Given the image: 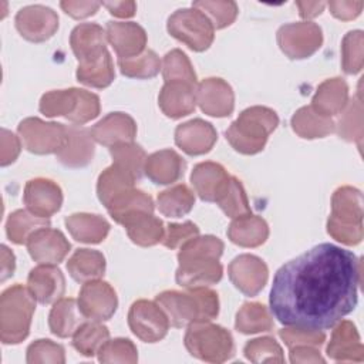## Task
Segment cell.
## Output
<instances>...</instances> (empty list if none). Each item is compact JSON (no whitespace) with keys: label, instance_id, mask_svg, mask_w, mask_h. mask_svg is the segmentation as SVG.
Instances as JSON below:
<instances>
[{"label":"cell","instance_id":"obj_1","mask_svg":"<svg viewBox=\"0 0 364 364\" xmlns=\"http://www.w3.org/2000/svg\"><path fill=\"white\" fill-rule=\"evenodd\" d=\"M361 262L347 249L320 243L284 263L270 289V311L289 327L328 330L358 300Z\"/></svg>","mask_w":364,"mask_h":364},{"label":"cell","instance_id":"obj_2","mask_svg":"<svg viewBox=\"0 0 364 364\" xmlns=\"http://www.w3.org/2000/svg\"><path fill=\"white\" fill-rule=\"evenodd\" d=\"M223 247V242L212 235L195 236L183 243L178 253L176 283L185 289L218 283L223 274V267L219 263Z\"/></svg>","mask_w":364,"mask_h":364},{"label":"cell","instance_id":"obj_3","mask_svg":"<svg viewBox=\"0 0 364 364\" xmlns=\"http://www.w3.org/2000/svg\"><path fill=\"white\" fill-rule=\"evenodd\" d=\"M173 327H188L192 323L210 321L219 313L216 291L208 287H189L185 291L166 290L155 297Z\"/></svg>","mask_w":364,"mask_h":364},{"label":"cell","instance_id":"obj_4","mask_svg":"<svg viewBox=\"0 0 364 364\" xmlns=\"http://www.w3.org/2000/svg\"><path fill=\"white\" fill-rule=\"evenodd\" d=\"M279 125L277 114L267 107H250L240 112L226 129V139L232 148L245 155L260 152L269 135Z\"/></svg>","mask_w":364,"mask_h":364},{"label":"cell","instance_id":"obj_5","mask_svg":"<svg viewBox=\"0 0 364 364\" xmlns=\"http://www.w3.org/2000/svg\"><path fill=\"white\" fill-rule=\"evenodd\" d=\"M327 232L333 239L348 246L363 240V195L358 189L341 186L333 193Z\"/></svg>","mask_w":364,"mask_h":364},{"label":"cell","instance_id":"obj_6","mask_svg":"<svg viewBox=\"0 0 364 364\" xmlns=\"http://www.w3.org/2000/svg\"><path fill=\"white\" fill-rule=\"evenodd\" d=\"M36 299L21 284H14L0 297V333L4 344H18L30 331Z\"/></svg>","mask_w":364,"mask_h":364},{"label":"cell","instance_id":"obj_7","mask_svg":"<svg viewBox=\"0 0 364 364\" xmlns=\"http://www.w3.org/2000/svg\"><path fill=\"white\" fill-rule=\"evenodd\" d=\"M40 111L46 117H64L75 125H82L98 117L100 98L81 88L54 90L41 97Z\"/></svg>","mask_w":364,"mask_h":364},{"label":"cell","instance_id":"obj_8","mask_svg":"<svg viewBox=\"0 0 364 364\" xmlns=\"http://www.w3.org/2000/svg\"><path fill=\"white\" fill-rule=\"evenodd\" d=\"M183 343L191 355L208 363L228 361L235 353L232 334L209 321L189 324Z\"/></svg>","mask_w":364,"mask_h":364},{"label":"cell","instance_id":"obj_9","mask_svg":"<svg viewBox=\"0 0 364 364\" xmlns=\"http://www.w3.org/2000/svg\"><path fill=\"white\" fill-rule=\"evenodd\" d=\"M166 28L172 37L193 51L208 50L215 37V27L210 18L193 6L179 9L171 14Z\"/></svg>","mask_w":364,"mask_h":364},{"label":"cell","instance_id":"obj_10","mask_svg":"<svg viewBox=\"0 0 364 364\" xmlns=\"http://www.w3.org/2000/svg\"><path fill=\"white\" fill-rule=\"evenodd\" d=\"M17 132L23 146L38 155L57 154L68 138V128L58 122H44L40 118H26L18 124Z\"/></svg>","mask_w":364,"mask_h":364},{"label":"cell","instance_id":"obj_11","mask_svg":"<svg viewBox=\"0 0 364 364\" xmlns=\"http://www.w3.org/2000/svg\"><path fill=\"white\" fill-rule=\"evenodd\" d=\"M277 43L289 58L301 60L320 48L323 33L320 26L313 21L289 23L277 30Z\"/></svg>","mask_w":364,"mask_h":364},{"label":"cell","instance_id":"obj_12","mask_svg":"<svg viewBox=\"0 0 364 364\" xmlns=\"http://www.w3.org/2000/svg\"><path fill=\"white\" fill-rule=\"evenodd\" d=\"M169 318L156 301L136 300L128 311L131 331L145 343L162 340L169 330Z\"/></svg>","mask_w":364,"mask_h":364},{"label":"cell","instance_id":"obj_13","mask_svg":"<svg viewBox=\"0 0 364 364\" xmlns=\"http://www.w3.org/2000/svg\"><path fill=\"white\" fill-rule=\"evenodd\" d=\"M78 306L87 320L105 321L117 310L118 299L109 283L100 279L82 283L78 297Z\"/></svg>","mask_w":364,"mask_h":364},{"label":"cell","instance_id":"obj_14","mask_svg":"<svg viewBox=\"0 0 364 364\" xmlns=\"http://www.w3.org/2000/svg\"><path fill=\"white\" fill-rule=\"evenodd\" d=\"M16 28L28 41L41 43L54 36L58 28L57 13L46 6L33 4L20 9L16 14Z\"/></svg>","mask_w":364,"mask_h":364},{"label":"cell","instance_id":"obj_15","mask_svg":"<svg viewBox=\"0 0 364 364\" xmlns=\"http://www.w3.org/2000/svg\"><path fill=\"white\" fill-rule=\"evenodd\" d=\"M229 279L246 296H256L267 282V266L255 255L236 256L228 267Z\"/></svg>","mask_w":364,"mask_h":364},{"label":"cell","instance_id":"obj_16","mask_svg":"<svg viewBox=\"0 0 364 364\" xmlns=\"http://www.w3.org/2000/svg\"><path fill=\"white\" fill-rule=\"evenodd\" d=\"M107 33L95 23H81L70 36V46L78 65H91L107 53Z\"/></svg>","mask_w":364,"mask_h":364},{"label":"cell","instance_id":"obj_17","mask_svg":"<svg viewBox=\"0 0 364 364\" xmlns=\"http://www.w3.org/2000/svg\"><path fill=\"white\" fill-rule=\"evenodd\" d=\"M26 245L31 259L38 264H58L71 249L65 236L60 230L51 228L36 230Z\"/></svg>","mask_w":364,"mask_h":364},{"label":"cell","instance_id":"obj_18","mask_svg":"<svg viewBox=\"0 0 364 364\" xmlns=\"http://www.w3.org/2000/svg\"><path fill=\"white\" fill-rule=\"evenodd\" d=\"M23 200L31 213L48 219L51 215L60 210L63 203V192L54 181L36 178L26 183Z\"/></svg>","mask_w":364,"mask_h":364},{"label":"cell","instance_id":"obj_19","mask_svg":"<svg viewBox=\"0 0 364 364\" xmlns=\"http://www.w3.org/2000/svg\"><path fill=\"white\" fill-rule=\"evenodd\" d=\"M196 102L210 117H228L235 108L233 90L222 78H206L196 87Z\"/></svg>","mask_w":364,"mask_h":364},{"label":"cell","instance_id":"obj_20","mask_svg":"<svg viewBox=\"0 0 364 364\" xmlns=\"http://www.w3.org/2000/svg\"><path fill=\"white\" fill-rule=\"evenodd\" d=\"M105 33L118 58H132L145 51L146 33L138 23L108 21Z\"/></svg>","mask_w":364,"mask_h":364},{"label":"cell","instance_id":"obj_21","mask_svg":"<svg viewBox=\"0 0 364 364\" xmlns=\"http://www.w3.org/2000/svg\"><path fill=\"white\" fill-rule=\"evenodd\" d=\"M218 132L210 122L200 118L191 119L176 127L175 144L188 155H203L212 149Z\"/></svg>","mask_w":364,"mask_h":364},{"label":"cell","instance_id":"obj_22","mask_svg":"<svg viewBox=\"0 0 364 364\" xmlns=\"http://www.w3.org/2000/svg\"><path fill=\"white\" fill-rule=\"evenodd\" d=\"M27 287L41 304L55 303L65 291V279L55 264H38L27 277Z\"/></svg>","mask_w":364,"mask_h":364},{"label":"cell","instance_id":"obj_23","mask_svg":"<svg viewBox=\"0 0 364 364\" xmlns=\"http://www.w3.org/2000/svg\"><path fill=\"white\" fill-rule=\"evenodd\" d=\"M94 141L104 146H114L122 142H134L136 136V124L125 112H111L98 121L91 129Z\"/></svg>","mask_w":364,"mask_h":364},{"label":"cell","instance_id":"obj_24","mask_svg":"<svg viewBox=\"0 0 364 364\" xmlns=\"http://www.w3.org/2000/svg\"><path fill=\"white\" fill-rule=\"evenodd\" d=\"M196 87L185 81H168L164 84L158 104L162 112L169 118H182L193 112L196 105Z\"/></svg>","mask_w":364,"mask_h":364},{"label":"cell","instance_id":"obj_25","mask_svg":"<svg viewBox=\"0 0 364 364\" xmlns=\"http://www.w3.org/2000/svg\"><path fill=\"white\" fill-rule=\"evenodd\" d=\"M327 355L334 361H364V347L355 326L348 321H338L327 346Z\"/></svg>","mask_w":364,"mask_h":364},{"label":"cell","instance_id":"obj_26","mask_svg":"<svg viewBox=\"0 0 364 364\" xmlns=\"http://www.w3.org/2000/svg\"><path fill=\"white\" fill-rule=\"evenodd\" d=\"M67 144L55 154L60 164L68 168H82L92 161L94 139L90 129L81 125H68Z\"/></svg>","mask_w":364,"mask_h":364},{"label":"cell","instance_id":"obj_27","mask_svg":"<svg viewBox=\"0 0 364 364\" xmlns=\"http://www.w3.org/2000/svg\"><path fill=\"white\" fill-rule=\"evenodd\" d=\"M136 178L127 169L117 164L108 166L100 176L97 182V195L101 203L108 209L125 195L135 189Z\"/></svg>","mask_w":364,"mask_h":364},{"label":"cell","instance_id":"obj_28","mask_svg":"<svg viewBox=\"0 0 364 364\" xmlns=\"http://www.w3.org/2000/svg\"><path fill=\"white\" fill-rule=\"evenodd\" d=\"M185 159L173 149H162L146 158L144 172L156 185H169L183 176Z\"/></svg>","mask_w":364,"mask_h":364},{"label":"cell","instance_id":"obj_29","mask_svg":"<svg viewBox=\"0 0 364 364\" xmlns=\"http://www.w3.org/2000/svg\"><path fill=\"white\" fill-rule=\"evenodd\" d=\"M229 178L230 175L226 169L216 162H200L193 168L191 175L195 192L206 202H216Z\"/></svg>","mask_w":364,"mask_h":364},{"label":"cell","instance_id":"obj_30","mask_svg":"<svg viewBox=\"0 0 364 364\" xmlns=\"http://www.w3.org/2000/svg\"><path fill=\"white\" fill-rule=\"evenodd\" d=\"M348 102V85L343 78H328L323 81L313 100L311 109L321 117L331 118L341 114Z\"/></svg>","mask_w":364,"mask_h":364},{"label":"cell","instance_id":"obj_31","mask_svg":"<svg viewBox=\"0 0 364 364\" xmlns=\"http://www.w3.org/2000/svg\"><path fill=\"white\" fill-rule=\"evenodd\" d=\"M121 225L127 229L129 239L139 246H154L162 242L165 228L159 218L154 213L138 210L125 216Z\"/></svg>","mask_w":364,"mask_h":364},{"label":"cell","instance_id":"obj_32","mask_svg":"<svg viewBox=\"0 0 364 364\" xmlns=\"http://www.w3.org/2000/svg\"><path fill=\"white\" fill-rule=\"evenodd\" d=\"M85 321L87 318L82 314L78 301L71 297H61L57 300L48 314L50 331L61 338L73 337Z\"/></svg>","mask_w":364,"mask_h":364},{"label":"cell","instance_id":"obj_33","mask_svg":"<svg viewBox=\"0 0 364 364\" xmlns=\"http://www.w3.org/2000/svg\"><path fill=\"white\" fill-rule=\"evenodd\" d=\"M269 226L257 215H245L232 220L228 228V237L242 247H256L266 242Z\"/></svg>","mask_w":364,"mask_h":364},{"label":"cell","instance_id":"obj_34","mask_svg":"<svg viewBox=\"0 0 364 364\" xmlns=\"http://www.w3.org/2000/svg\"><path fill=\"white\" fill-rule=\"evenodd\" d=\"M65 226L71 236L82 243H100L109 232V223L102 216L91 213H74L65 218Z\"/></svg>","mask_w":364,"mask_h":364},{"label":"cell","instance_id":"obj_35","mask_svg":"<svg viewBox=\"0 0 364 364\" xmlns=\"http://www.w3.org/2000/svg\"><path fill=\"white\" fill-rule=\"evenodd\" d=\"M70 276L78 283L100 279L105 272V257L92 249H78L67 262Z\"/></svg>","mask_w":364,"mask_h":364},{"label":"cell","instance_id":"obj_36","mask_svg":"<svg viewBox=\"0 0 364 364\" xmlns=\"http://www.w3.org/2000/svg\"><path fill=\"white\" fill-rule=\"evenodd\" d=\"M293 131L306 139L324 138L336 129V124L331 118L318 115L311 109V107H303L296 111L291 117Z\"/></svg>","mask_w":364,"mask_h":364},{"label":"cell","instance_id":"obj_37","mask_svg":"<svg viewBox=\"0 0 364 364\" xmlns=\"http://www.w3.org/2000/svg\"><path fill=\"white\" fill-rule=\"evenodd\" d=\"M50 228V219L40 218L31 213L28 209H18L13 212L6 225L9 239L16 245L27 243L28 237L38 229Z\"/></svg>","mask_w":364,"mask_h":364},{"label":"cell","instance_id":"obj_38","mask_svg":"<svg viewBox=\"0 0 364 364\" xmlns=\"http://www.w3.org/2000/svg\"><path fill=\"white\" fill-rule=\"evenodd\" d=\"M158 209L168 218H181L191 212L195 205L193 192L183 183L162 191L156 198Z\"/></svg>","mask_w":364,"mask_h":364},{"label":"cell","instance_id":"obj_39","mask_svg":"<svg viewBox=\"0 0 364 364\" xmlns=\"http://www.w3.org/2000/svg\"><path fill=\"white\" fill-rule=\"evenodd\" d=\"M235 327L243 334L270 331L273 320L269 310L260 303H245L236 314Z\"/></svg>","mask_w":364,"mask_h":364},{"label":"cell","instance_id":"obj_40","mask_svg":"<svg viewBox=\"0 0 364 364\" xmlns=\"http://www.w3.org/2000/svg\"><path fill=\"white\" fill-rule=\"evenodd\" d=\"M108 338L109 331L101 321L87 320L73 336V346L81 355L92 357Z\"/></svg>","mask_w":364,"mask_h":364},{"label":"cell","instance_id":"obj_41","mask_svg":"<svg viewBox=\"0 0 364 364\" xmlns=\"http://www.w3.org/2000/svg\"><path fill=\"white\" fill-rule=\"evenodd\" d=\"M216 203L225 212V215L232 219L252 213L246 192L240 181L235 176L229 178L225 189L216 199Z\"/></svg>","mask_w":364,"mask_h":364},{"label":"cell","instance_id":"obj_42","mask_svg":"<svg viewBox=\"0 0 364 364\" xmlns=\"http://www.w3.org/2000/svg\"><path fill=\"white\" fill-rule=\"evenodd\" d=\"M337 134L340 138L348 142H357L361 145L363 139V104L360 92L347 102L343 109V115L337 124Z\"/></svg>","mask_w":364,"mask_h":364},{"label":"cell","instance_id":"obj_43","mask_svg":"<svg viewBox=\"0 0 364 364\" xmlns=\"http://www.w3.org/2000/svg\"><path fill=\"white\" fill-rule=\"evenodd\" d=\"M115 77L111 54L107 51L97 63L91 65H78L77 80L92 88L108 87Z\"/></svg>","mask_w":364,"mask_h":364},{"label":"cell","instance_id":"obj_44","mask_svg":"<svg viewBox=\"0 0 364 364\" xmlns=\"http://www.w3.org/2000/svg\"><path fill=\"white\" fill-rule=\"evenodd\" d=\"M109 152L114 161L112 164H117L121 168L129 171L136 178V181L141 179L148 156L138 144H134V142L117 144L109 148Z\"/></svg>","mask_w":364,"mask_h":364},{"label":"cell","instance_id":"obj_45","mask_svg":"<svg viewBox=\"0 0 364 364\" xmlns=\"http://www.w3.org/2000/svg\"><path fill=\"white\" fill-rule=\"evenodd\" d=\"M117 63L121 73L129 78H152L161 70V60L152 50H145L132 58H118Z\"/></svg>","mask_w":364,"mask_h":364},{"label":"cell","instance_id":"obj_46","mask_svg":"<svg viewBox=\"0 0 364 364\" xmlns=\"http://www.w3.org/2000/svg\"><path fill=\"white\" fill-rule=\"evenodd\" d=\"M161 68H162V75L165 82L185 81V82L196 84V74L189 58L183 51L178 48L165 54Z\"/></svg>","mask_w":364,"mask_h":364},{"label":"cell","instance_id":"obj_47","mask_svg":"<svg viewBox=\"0 0 364 364\" xmlns=\"http://www.w3.org/2000/svg\"><path fill=\"white\" fill-rule=\"evenodd\" d=\"M154 208H155L154 200L149 195H146L139 189H134L132 192L125 195L122 199H119L117 203L109 206L107 210L117 223H121L122 219L129 213H134L138 210L154 213Z\"/></svg>","mask_w":364,"mask_h":364},{"label":"cell","instance_id":"obj_48","mask_svg":"<svg viewBox=\"0 0 364 364\" xmlns=\"http://www.w3.org/2000/svg\"><path fill=\"white\" fill-rule=\"evenodd\" d=\"M341 55H343V70L347 74H357L361 71L364 64V53H363V31L354 30L348 31L341 44Z\"/></svg>","mask_w":364,"mask_h":364},{"label":"cell","instance_id":"obj_49","mask_svg":"<svg viewBox=\"0 0 364 364\" xmlns=\"http://www.w3.org/2000/svg\"><path fill=\"white\" fill-rule=\"evenodd\" d=\"M245 357L252 363H283V351L279 343L272 337H260L246 343L243 348Z\"/></svg>","mask_w":364,"mask_h":364},{"label":"cell","instance_id":"obj_50","mask_svg":"<svg viewBox=\"0 0 364 364\" xmlns=\"http://www.w3.org/2000/svg\"><path fill=\"white\" fill-rule=\"evenodd\" d=\"M97 354L101 363H136L138 361L136 347L128 338L107 340Z\"/></svg>","mask_w":364,"mask_h":364},{"label":"cell","instance_id":"obj_51","mask_svg":"<svg viewBox=\"0 0 364 364\" xmlns=\"http://www.w3.org/2000/svg\"><path fill=\"white\" fill-rule=\"evenodd\" d=\"M193 7L199 9L205 14L208 13L215 28H225L230 26L237 16V4L235 1H195Z\"/></svg>","mask_w":364,"mask_h":364},{"label":"cell","instance_id":"obj_52","mask_svg":"<svg viewBox=\"0 0 364 364\" xmlns=\"http://www.w3.org/2000/svg\"><path fill=\"white\" fill-rule=\"evenodd\" d=\"M27 363H65L64 347L51 340H37L27 348Z\"/></svg>","mask_w":364,"mask_h":364},{"label":"cell","instance_id":"obj_53","mask_svg":"<svg viewBox=\"0 0 364 364\" xmlns=\"http://www.w3.org/2000/svg\"><path fill=\"white\" fill-rule=\"evenodd\" d=\"M279 336L289 348L294 346H314L320 348V346H323V343L326 341L324 331L299 327L283 328L279 331Z\"/></svg>","mask_w":364,"mask_h":364},{"label":"cell","instance_id":"obj_54","mask_svg":"<svg viewBox=\"0 0 364 364\" xmlns=\"http://www.w3.org/2000/svg\"><path fill=\"white\" fill-rule=\"evenodd\" d=\"M198 235L199 228L189 220L183 223H169L165 229L162 243L168 249H176Z\"/></svg>","mask_w":364,"mask_h":364},{"label":"cell","instance_id":"obj_55","mask_svg":"<svg viewBox=\"0 0 364 364\" xmlns=\"http://www.w3.org/2000/svg\"><path fill=\"white\" fill-rule=\"evenodd\" d=\"M20 154V141L18 138L7 129H1V159L3 166L16 161Z\"/></svg>","mask_w":364,"mask_h":364},{"label":"cell","instance_id":"obj_56","mask_svg":"<svg viewBox=\"0 0 364 364\" xmlns=\"http://www.w3.org/2000/svg\"><path fill=\"white\" fill-rule=\"evenodd\" d=\"M61 9L74 18H85L88 16L95 14V11L100 9L101 3L98 1H61Z\"/></svg>","mask_w":364,"mask_h":364},{"label":"cell","instance_id":"obj_57","mask_svg":"<svg viewBox=\"0 0 364 364\" xmlns=\"http://www.w3.org/2000/svg\"><path fill=\"white\" fill-rule=\"evenodd\" d=\"M331 14L340 20H353L355 18L361 10L363 1H330L327 3Z\"/></svg>","mask_w":364,"mask_h":364},{"label":"cell","instance_id":"obj_58","mask_svg":"<svg viewBox=\"0 0 364 364\" xmlns=\"http://www.w3.org/2000/svg\"><path fill=\"white\" fill-rule=\"evenodd\" d=\"M290 350L291 363H324L320 348L314 346H294Z\"/></svg>","mask_w":364,"mask_h":364},{"label":"cell","instance_id":"obj_59","mask_svg":"<svg viewBox=\"0 0 364 364\" xmlns=\"http://www.w3.org/2000/svg\"><path fill=\"white\" fill-rule=\"evenodd\" d=\"M112 16L117 17H132L136 11V4L134 1H104L101 3Z\"/></svg>","mask_w":364,"mask_h":364},{"label":"cell","instance_id":"obj_60","mask_svg":"<svg viewBox=\"0 0 364 364\" xmlns=\"http://www.w3.org/2000/svg\"><path fill=\"white\" fill-rule=\"evenodd\" d=\"M296 6L300 10V16L303 18H313L318 14H321V11L326 7V3L323 1H297Z\"/></svg>","mask_w":364,"mask_h":364},{"label":"cell","instance_id":"obj_61","mask_svg":"<svg viewBox=\"0 0 364 364\" xmlns=\"http://www.w3.org/2000/svg\"><path fill=\"white\" fill-rule=\"evenodd\" d=\"M1 260H3L1 262V282H4L7 277H10L13 274L14 266H16L14 255H13V252H10V249L6 245L1 246Z\"/></svg>","mask_w":364,"mask_h":364}]
</instances>
